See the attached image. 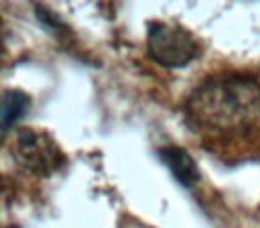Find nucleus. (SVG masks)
<instances>
[{"mask_svg": "<svg viewBox=\"0 0 260 228\" xmlns=\"http://www.w3.org/2000/svg\"><path fill=\"white\" fill-rule=\"evenodd\" d=\"M185 121L221 159H260V73L214 72L189 94Z\"/></svg>", "mask_w": 260, "mask_h": 228, "instance_id": "1", "label": "nucleus"}, {"mask_svg": "<svg viewBox=\"0 0 260 228\" xmlns=\"http://www.w3.org/2000/svg\"><path fill=\"white\" fill-rule=\"evenodd\" d=\"M9 150L25 171L52 175L64 164V153L50 134L38 128H20L13 134Z\"/></svg>", "mask_w": 260, "mask_h": 228, "instance_id": "2", "label": "nucleus"}, {"mask_svg": "<svg viewBox=\"0 0 260 228\" xmlns=\"http://www.w3.org/2000/svg\"><path fill=\"white\" fill-rule=\"evenodd\" d=\"M150 55L168 68H182L198 55V41L189 30L157 22L148 30Z\"/></svg>", "mask_w": 260, "mask_h": 228, "instance_id": "3", "label": "nucleus"}, {"mask_svg": "<svg viewBox=\"0 0 260 228\" xmlns=\"http://www.w3.org/2000/svg\"><path fill=\"white\" fill-rule=\"evenodd\" d=\"M160 159L166 162V166L171 170V173L177 177L178 182L185 185V187H192L196 182L200 180V173L196 162L192 157L189 155L185 150L177 148V146H168V148H160Z\"/></svg>", "mask_w": 260, "mask_h": 228, "instance_id": "4", "label": "nucleus"}, {"mask_svg": "<svg viewBox=\"0 0 260 228\" xmlns=\"http://www.w3.org/2000/svg\"><path fill=\"white\" fill-rule=\"evenodd\" d=\"M27 107H29V98L23 94L22 91H8L2 100V128L8 132L11 125H15L20 118L25 114Z\"/></svg>", "mask_w": 260, "mask_h": 228, "instance_id": "5", "label": "nucleus"}]
</instances>
